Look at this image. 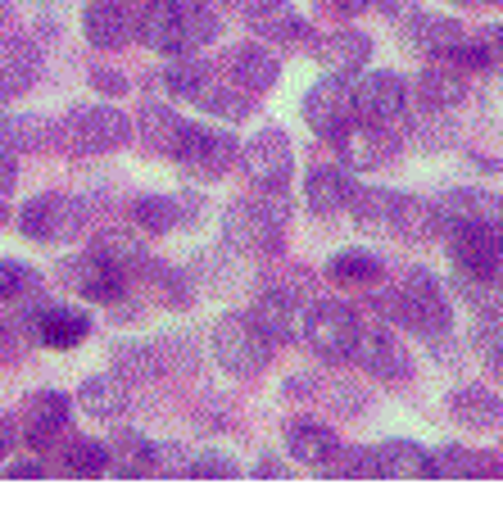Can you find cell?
Listing matches in <instances>:
<instances>
[{"label":"cell","mask_w":503,"mask_h":512,"mask_svg":"<svg viewBox=\"0 0 503 512\" xmlns=\"http://www.w3.org/2000/svg\"><path fill=\"white\" fill-rule=\"evenodd\" d=\"M304 123L322 136V141H336L349 123H354V87H349L340 73L313 82L304 91Z\"/></svg>","instance_id":"obj_10"},{"label":"cell","mask_w":503,"mask_h":512,"mask_svg":"<svg viewBox=\"0 0 503 512\" xmlns=\"http://www.w3.org/2000/svg\"><path fill=\"white\" fill-rule=\"evenodd\" d=\"M377 458V476H431V454L413 440H386L372 449Z\"/></svg>","instance_id":"obj_40"},{"label":"cell","mask_w":503,"mask_h":512,"mask_svg":"<svg viewBox=\"0 0 503 512\" xmlns=\"http://www.w3.org/2000/svg\"><path fill=\"white\" fill-rule=\"evenodd\" d=\"M132 141V118L114 105H78L64 118V145L73 155H109Z\"/></svg>","instance_id":"obj_4"},{"label":"cell","mask_w":503,"mask_h":512,"mask_svg":"<svg viewBox=\"0 0 503 512\" xmlns=\"http://www.w3.org/2000/svg\"><path fill=\"white\" fill-rule=\"evenodd\" d=\"M136 37L159 55H191L195 32H191V5H173V0H146V10L136 14Z\"/></svg>","instance_id":"obj_8"},{"label":"cell","mask_w":503,"mask_h":512,"mask_svg":"<svg viewBox=\"0 0 503 512\" xmlns=\"http://www.w3.org/2000/svg\"><path fill=\"white\" fill-rule=\"evenodd\" d=\"M336 141H340V155H345V164L354 168V173H377V168H386L399 150L395 132H390V127H377V123H349Z\"/></svg>","instance_id":"obj_16"},{"label":"cell","mask_w":503,"mask_h":512,"mask_svg":"<svg viewBox=\"0 0 503 512\" xmlns=\"http://www.w3.org/2000/svg\"><path fill=\"white\" fill-rule=\"evenodd\" d=\"M372 10H381L386 19H413L417 0H372Z\"/></svg>","instance_id":"obj_53"},{"label":"cell","mask_w":503,"mask_h":512,"mask_svg":"<svg viewBox=\"0 0 503 512\" xmlns=\"http://www.w3.org/2000/svg\"><path fill=\"white\" fill-rule=\"evenodd\" d=\"M55 141V123L37 114H0V150L10 155H28V150H46Z\"/></svg>","instance_id":"obj_32"},{"label":"cell","mask_w":503,"mask_h":512,"mask_svg":"<svg viewBox=\"0 0 503 512\" xmlns=\"http://www.w3.org/2000/svg\"><path fill=\"white\" fill-rule=\"evenodd\" d=\"M91 250H96L100 259H105L109 268H114L123 281H136V277H141V272H146V263H150L146 245L136 241L132 232H105L96 245H91Z\"/></svg>","instance_id":"obj_35"},{"label":"cell","mask_w":503,"mask_h":512,"mask_svg":"<svg viewBox=\"0 0 503 512\" xmlns=\"http://www.w3.org/2000/svg\"><path fill=\"white\" fill-rule=\"evenodd\" d=\"M327 272H331V281H340V286H377L386 268H381V259L368 250H340L336 259L327 263Z\"/></svg>","instance_id":"obj_44"},{"label":"cell","mask_w":503,"mask_h":512,"mask_svg":"<svg viewBox=\"0 0 503 512\" xmlns=\"http://www.w3.org/2000/svg\"><path fill=\"white\" fill-rule=\"evenodd\" d=\"M141 141H146V150H155V155H173L177 150V136H182V118L173 114V109L164 105V100H146V109H141Z\"/></svg>","instance_id":"obj_39"},{"label":"cell","mask_w":503,"mask_h":512,"mask_svg":"<svg viewBox=\"0 0 503 512\" xmlns=\"http://www.w3.org/2000/svg\"><path fill=\"white\" fill-rule=\"evenodd\" d=\"M431 476H503V458L485 449L449 445L431 454Z\"/></svg>","instance_id":"obj_33"},{"label":"cell","mask_w":503,"mask_h":512,"mask_svg":"<svg viewBox=\"0 0 503 512\" xmlns=\"http://www.w3.org/2000/svg\"><path fill=\"white\" fill-rule=\"evenodd\" d=\"M32 290H41V277L28 263L0 259V304H19V300H28Z\"/></svg>","instance_id":"obj_46"},{"label":"cell","mask_w":503,"mask_h":512,"mask_svg":"<svg viewBox=\"0 0 503 512\" xmlns=\"http://www.w3.org/2000/svg\"><path fill=\"white\" fill-rule=\"evenodd\" d=\"M64 467L78 476H105L109 472V445L96 435H73L64 449Z\"/></svg>","instance_id":"obj_45"},{"label":"cell","mask_w":503,"mask_h":512,"mask_svg":"<svg viewBox=\"0 0 503 512\" xmlns=\"http://www.w3.org/2000/svg\"><path fill=\"white\" fill-rule=\"evenodd\" d=\"M436 213H440V236L449 227H494V232H503V195H490L481 186L445 191L436 200Z\"/></svg>","instance_id":"obj_12"},{"label":"cell","mask_w":503,"mask_h":512,"mask_svg":"<svg viewBox=\"0 0 503 512\" xmlns=\"http://www.w3.org/2000/svg\"><path fill=\"white\" fill-rule=\"evenodd\" d=\"M354 358L363 363V372L377 381H408L413 377V354H408L404 345H399L395 331L386 327H368V331H358V345H354Z\"/></svg>","instance_id":"obj_13"},{"label":"cell","mask_w":503,"mask_h":512,"mask_svg":"<svg viewBox=\"0 0 503 512\" xmlns=\"http://www.w3.org/2000/svg\"><path fill=\"white\" fill-rule=\"evenodd\" d=\"M454 5H481V0H454Z\"/></svg>","instance_id":"obj_62"},{"label":"cell","mask_w":503,"mask_h":512,"mask_svg":"<svg viewBox=\"0 0 503 512\" xmlns=\"http://www.w3.org/2000/svg\"><path fill=\"white\" fill-rule=\"evenodd\" d=\"M254 476H272V481H277V476H291V467L281 463L277 454H263L259 463H254Z\"/></svg>","instance_id":"obj_58"},{"label":"cell","mask_w":503,"mask_h":512,"mask_svg":"<svg viewBox=\"0 0 503 512\" xmlns=\"http://www.w3.org/2000/svg\"><path fill=\"white\" fill-rule=\"evenodd\" d=\"M313 50H318V59L331 68V73L349 78V73H363V64L372 59V37L345 28V32H331V37H322Z\"/></svg>","instance_id":"obj_30"},{"label":"cell","mask_w":503,"mask_h":512,"mask_svg":"<svg viewBox=\"0 0 503 512\" xmlns=\"http://www.w3.org/2000/svg\"><path fill=\"white\" fill-rule=\"evenodd\" d=\"M32 336L46 349H73L91 336V313L73 309V304H46L37 313V322H32Z\"/></svg>","instance_id":"obj_20"},{"label":"cell","mask_w":503,"mask_h":512,"mask_svg":"<svg viewBox=\"0 0 503 512\" xmlns=\"http://www.w3.org/2000/svg\"><path fill=\"white\" fill-rule=\"evenodd\" d=\"M14 182H19V164H14L10 150H0V195H10Z\"/></svg>","instance_id":"obj_56"},{"label":"cell","mask_w":503,"mask_h":512,"mask_svg":"<svg viewBox=\"0 0 503 512\" xmlns=\"http://www.w3.org/2000/svg\"><path fill=\"white\" fill-rule=\"evenodd\" d=\"M286 449H291V458L304 463V467H327L331 458H336L340 440L331 435L327 422H309V417H300V422L286 426Z\"/></svg>","instance_id":"obj_27"},{"label":"cell","mask_w":503,"mask_h":512,"mask_svg":"<svg viewBox=\"0 0 503 512\" xmlns=\"http://www.w3.org/2000/svg\"><path fill=\"white\" fill-rule=\"evenodd\" d=\"M41 55L23 37H0V100H19L37 87Z\"/></svg>","instance_id":"obj_19"},{"label":"cell","mask_w":503,"mask_h":512,"mask_svg":"<svg viewBox=\"0 0 503 512\" xmlns=\"http://www.w3.org/2000/svg\"><path fill=\"white\" fill-rule=\"evenodd\" d=\"M417 96H422V105L431 109V114H445V109L463 105L467 73L454 64V59H431V68L417 78Z\"/></svg>","instance_id":"obj_24"},{"label":"cell","mask_w":503,"mask_h":512,"mask_svg":"<svg viewBox=\"0 0 503 512\" xmlns=\"http://www.w3.org/2000/svg\"><path fill=\"white\" fill-rule=\"evenodd\" d=\"M10 14H14V10H10V0H0V28L10 23Z\"/></svg>","instance_id":"obj_59"},{"label":"cell","mask_w":503,"mask_h":512,"mask_svg":"<svg viewBox=\"0 0 503 512\" xmlns=\"http://www.w3.org/2000/svg\"><path fill=\"white\" fill-rule=\"evenodd\" d=\"M227 73H232L236 87H245L250 96H263V91L277 87V55H272L263 41H245V46H236L232 55H227Z\"/></svg>","instance_id":"obj_21"},{"label":"cell","mask_w":503,"mask_h":512,"mask_svg":"<svg viewBox=\"0 0 503 512\" xmlns=\"http://www.w3.org/2000/svg\"><path fill=\"white\" fill-rule=\"evenodd\" d=\"M87 227V204L68 195H37L19 209V232L37 245H64Z\"/></svg>","instance_id":"obj_6"},{"label":"cell","mask_w":503,"mask_h":512,"mask_svg":"<svg viewBox=\"0 0 503 512\" xmlns=\"http://www.w3.org/2000/svg\"><path fill=\"white\" fill-rule=\"evenodd\" d=\"M195 105L204 109V114H213V118H227V123H241V118H250V109H254V96L245 87H236L232 78H213L209 87L200 91V100Z\"/></svg>","instance_id":"obj_41"},{"label":"cell","mask_w":503,"mask_h":512,"mask_svg":"<svg viewBox=\"0 0 503 512\" xmlns=\"http://www.w3.org/2000/svg\"><path fill=\"white\" fill-rule=\"evenodd\" d=\"M476 46H481L485 55V68H503V23H485L481 32H476Z\"/></svg>","instance_id":"obj_50"},{"label":"cell","mask_w":503,"mask_h":512,"mask_svg":"<svg viewBox=\"0 0 503 512\" xmlns=\"http://www.w3.org/2000/svg\"><path fill=\"white\" fill-rule=\"evenodd\" d=\"M327 467H331V476H377L372 449H336V458Z\"/></svg>","instance_id":"obj_48"},{"label":"cell","mask_w":503,"mask_h":512,"mask_svg":"<svg viewBox=\"0 0 503 512\" xmlns=\"http://www.w3.org/2000/svg\"><path fill=\"white\" fill-rule=\"evenodd\" d=\"M241 155V141H236L227 127H209V123H186L177 136L173 159L195 177V182H209V177H223L227 168Z\"/></svg>","instance_id":"obj_5"},{"label":"cell","mask_w":503,"mask_h":512,"mask_svg":"<svg viewBox=\"0 0 503 512\" xmlns=\"http://www.w3.org/2000/svg\"><path fill=\"white\" fill-rule=\"evenodd\" d=\"M399 241H436L440 236V213L431 200H417V195H399L395 204V232Z\"/></svg>","instance_id":"obj_37"},{"label":"cell","mask_w":503,"mask_h":512,"mask_svg":"<svg viewBox=\"0 0 503 512\" xmlns=\"http://www.w3.org/2000/svg\"><path fill=\"white\" fill-rule=\"evenodd\" d=\"M213 358H218V368H223L227 377L250 381L268 368L272 340L254 327L250 313H227V318H218V327H213Z\"/></svg>","instance_id":"obj_3"},{"label":"cell","mask_w":503,"mask_h":512,"mask_svg":"<svg viewBox=\"0 0 503 512\" xmlns=\"http://www.w3.org/2000/svg\"><path fill=\"white\" fill-rule=\"evenodd\" d=\"M5 218H10V204H5V195H0V227H5Z\"/></svg>","instance_id":"obj_60"},{"label":"cell","mask_w":503,"mask_h":512,"mask_svg":"<svg viewBox=\"0 0 503 512\" xmlns=\"http://www.w3.org/2000/svg\"><path fill=\"white\" fill-rule=\"evenodd\" d=\"M395 204H399V195L386 191V186H354L349 209H354V223L363 227V232L390 236L395 232Z\"/></svg>","instance_id":"obj_31"},{"label":"cell","mask_w":503,"mask_h":512,"mask_svg":"<svg viewBox=\"0 0 503 512\" xmlns=\"http://www.w3.org/2000/svg\"><path fill=\"white\" fill-rule=\"evenodd\" d=\"M191 454L182 445H155V476H186Z\"/></svg>","instance_id":"obj_49"},{"label":"cell","mask_w":503,"mask_h":512,"mask_svg":"<svg viewBox=\"0 0 503 512\" xmlns=\"http://www.w3.org/2000/svg\"><path fill=\"white\" fill-rule=\"evenodd\" d=\"M218 5H232V10H241V14H245V19H259V14L277 10L281 0H218Z\"/></svg>","instance_id":"obj_54"},{"label":"cell","mask_w":503,"mask_h":512,"mask_svg":"<svg viewBox=\"0 0 503 512\" xmlns=\"http://www.w3.org/2000/svg\"><path fill=\"white\" fill-rule=\"evenodd\" d=\"M499 5H503V0H499Z\"/></svg>","instance_id":"obj_63"},{"label":"cell","mask_w":503,"mask_h":512,"mask_svg":"<svg viewBox=\"0 0 503 512\" xmlns=\"http://www.w3.org/2000/svg\"><path fill=\"white\" fill-rule=\"evenodd\" d=\"M91 87L105 91V96H123L127 78H123V73H114V68H91Z\"/></svg>","instance_id":"obj_52"},{"label":"cell","mask_w":503,"mask_h":512,"mask_svg":"<svg viewBox=\"0 0 503 512\" xmlns=\"http://www.w3.org/2000/svg\"><path fill=\"white\" fill-rule=\"evenodd\" d=\"M132 223L141 227V232H150V236L173 232L177 223H186L182 200H173V195H141V200L132 204Z\"/></svg>","instance_id":"obj_43"},{"label":"cell","mask_w":503,"mask_h":512,"mask_svg":"<svg viewBox=\"0 0 503 512\" xmlns=\"http://www.w3.org/2000/svg\"><path fill=\"white\" fill-rule=\"evenodd\" d=\"M5 476H14V481H32V476H46V463L41 458H5Z\"/></svg>","instance_id":"obj_51"},{"label":"cell","mask_w":503,"mask_h":512,"mask_svg":"<svg viewBox=\"0 0 503 512\" xmlns=\"http://www.w3.org/2000/svg\"><path fill=\"white\" fill-rule=\"evenodd\" d=\"M381 309H386L404 331L422 336L431 349L445 345L449 331H454L449 295H445V286H440L436 272H426V268H413V272H408V277L399 281L395 295H390V300H381Z\"/></svg>","instance_id":"obj_2"},{"label":"cell","mask_w":503,"mask_h":512,"mask_svg":"<svg viewBox=\"0 0 503 512\" xmlns=\"http://www.w3.org/2000/svg\"><path fill=\"white\" fill-rule=\"evenodd\" d=\"M449 417L458 426H467V431H485V426L503 422V399L490 386H458L449 395Z\"/></svg>","instance_id":"obj_28"},{"label":"cell","mask_w":503,"mask_h":512,"mask_svg":"<svg viewBox=\"0 0 503 512\" xmlns=\"http://www.w3.org/2000/svg\"><path fill=\"white\" fill-rule=\"evenodd\" d=\"M236 164L245 168V177L259 186H286L295 173V150H291V136L277 132V127H263L254 132L250 141H241V155Z\"/></svg>","instance_id":"obj_9"},{"label":"cell","mask_w":503,"mask_h":512,"mask_svg":"<svg viewBox=\"0 0 503 512\" xmlns=\"http://www.w3.org/2000/svg\"><path fill=\"white\" fill-rule=\"evenodd\" d=\"M291 223V195L286 186H259L254 200H232L223 213V236L241 254H272L286 241Z\"/></svg>","instance_id":"obj_1"},{"label":"cell","mask_w":503,"mask_h":512,"mask_svg":"<svg viewBox=\"0 0 503 512\" xmlns=\"http://www.w3.org/2000/svg\"><path fill=\"white\" fill-rule=\"evenodd\" d=\"M408 114V87L399 82V73H363L354 82V118L358 123L395 127Z\"/></svg>","instance_id":"obj_11"},{"label":"cell","mask_w":503,"mask_h":512,"mask_svg":"<svg viewBox=\"0 0 503 512\" xmlns=\"http://www.w3.org/2000/svg\"><path fill=\"white\" fill-rule=\"evenodd\" d=\"M114 363L118 372H132V377H159L168 368V349L164 340H118Z\"/></svg>","instance_id":"obj_42"},{"label":"cell","mask_w":503,"mask_h":512,"mask_svg":"<svg viewBox=\"0 0 503 512\" xmlns=\"http://www.w3.org/2000/svg\"><path fill=\"white\" fill-rule=\"evenodd\" d=\"M250 322L272 345L304 340V309H300V300H295V290H263V295H254Z\"/></svg>","instance_id":"obj_15"},{"label":"cell","mask_w":503,"mask_h":512,"mask_svg":"<svg viewBox=\"0 0 503 512\" xmlns=\"http://www.w3.org/2000/svg\"><path fill=\"white\" fill-rule=\"evenodd\" d=\"M82 37L96 50H118L136 37V19L127 10V0H91L82 10Z\"/></svg>","instance_id":"obj_17"},{"label":"cell","mask_w":503,"mask_h":512,"mask_svg":"<svg viewBox=\"0 0 503 512\" xmlns=\"http://www.w3.org/2000/svg\"><path fill=\"white\" fill-rule=\"evenodd\" d=\"M250 23H254L259 37H268L272 46H281V50H313V28L300 19V14L286 10V5L259 14V19H250Z\"/></svg>","instance_id":"obj_36"},{"label":"cell","mask_w":503,"mask_h":512,"mask_svg":"<svg viewBox=\"0 0 503 512\" xmlns=\"http://www.w3.org/2000/svg\"><path fill=\"white\" fill-rule=\"evenodd\" d=\"M358 313L349 304H313L304 313V345L313 349L318 358L327 363H340V358H354V345H358Z\"/></svg>","instance_id":"obj_7"},{"label":"cell","mask_w":503,"mask_h":512,"mask_svg":"<svg viewBox=\"0 0 503 512\" xmlns=\"http://www.w3.org/2000/svg\"><path fill=\"white\" fill-rule=\"evenodd\" d=\"M322 10H336V14H345V19H354V14H363V10H372V0H318Z\"/></svg>","instance_id":"obj_57"},{"label":"cell","mask_w":503,"mask_h":512,"mask_svg":"<svg viewBox=\"0 0 503 512\" xmlns=\"http://www.w3.org/2000/svg\"><path fill=\"white\" fill-rule=\"evenodd\" d=\"M218 78L204 59H191V55H173V64L168 68H159V87L168 91V96H177V100H200V91L209 87V82Z\"/></svg>","instance_id":"obj_34"},{"label":"cell","mask_w":503,"mask_h":512,"mask_svg":"<svg viewBox=\"0 0 503 512\" xmlns=\"http://www.w3.org/2000/svg\"><path fill=\"white\" fill-rule=\"evenodd\" d=\"M109 467L118 476H155V445L141 431H118L109 440Z\"/></svg>","instance_id":"obj_38"},{"label":"cell","mask_w":503,"mask_h":512,"mask_svg":"<svg viewBox=\"0 0 503 512\" xmlns=\"http://www.w3.org/2000/svg\"><path fill=\"white\" fill-rule=\"evenodd\" d=\"M14 445H19V422H14V417H0V463L14 454Z\"/></svg>","instance_id":"obj_55"},{"label":"cell","mask_w":503,"mask_h":512,"mask_svg":"<svg viewBox=\"0 0 503 512\" xmlns=\"http://www.w3.org/2000/svg\"><path fill=\"white\" fill-rule=\"evenodd\" d=\"M173 5H204V0H173Z\"/></svg>","instance_id":"obj_61"},{"label":"cell","mask_w":503,"mask_h":512,"mask_svg":"<svg viewBox=\"0 0 503 512\" xmlns=\"http://www.w3.org/2000/svg\"><path fill=\"white\" fill-rule=\"evenodd\" d=\"M445 236H449L454 268H467V272L503 268V232H494V227H449Z\"/></svg>","instance_id":"obj_18"},{"label":"cell","mask_w":503,"mask_h":512,"mask_svg":"<svg viewBox=\"0 0 503 512\" xmlns=\"http://www.w3.org/2000/svg\"><path fill=\"white\" fill-rule=\"evenodd\" d=\"M454 290L476 318H503V268L499 272L454 268Z\"/></svg>","instance_id":"obj_29"},{"label":"cell","mask_w":503,"mask_h":512,"mask_svg":"<svg viewBox=\"0 0 503 512\" xmlns=\"http://www.w3.org/2000/svg\"><path fill=\"white\" fill-rule=\"evenodd\" d=\"M68 417H73V404H68L64 390H37V395H28V440L32 445H50L55 435L68 431Z\"/></svg>","instance_id":"obj_26"},{"label":"cell","mask_w":503,"mask_h":512,"mask_svg":"<svg viewBox=\"0 0 503 512\" xmlns=\"http://www.w3.org/2000/svg\"><path fill=\"white\" fill-rule=\"evenodd\" d=\"M78 399H82V413L96 417V422H118V417L132 408V390H127V381L118 377V372H105V377L82 381Z\"/></svg>","instance_id":"obj_25"},{"label":"cell","mask_w":503,"mask_h":512,"mask_svg":"<svg viewBox=\"0 0 503 512\" xmlns=\"http://www.w3.org/2000/svg\"><path fill=\"white\" fill-rule=\"evenodd\" d=\"M59 277H64V286L73 290V295H82V300H91V304H114V300H123V290H127V281L118 277L96 250L64 259Z\"/></svg>","instance_id":"obj_14"},{"label":"cell","mask_w":503,"mask_h":512,"mask_svg":"<svg viewBox=\"0 0 503 512\" xmlns=\"http://www.w3.org/2000/svg\"><path fill=\"white\" fill-rule=\"evenodd\" d=\"M186 476H200V481H232L241 476V463L232 454H218V449H204V454H191V467Z\"/></svg>","instance_id":"obj_47"},{"label":"cell","mask_w":503,"mask_h":512,"mask_svg":"<svg viewBox=\"0 0 503 512\" xmlns=\"http://www.w3.org/2000/svg\"><path fill=\"white\" fill-rule=\"evenodd\" d=\"M354 177L345 173V168L336 164H318L309 168V177H304V200H309V209L318 213V218H331V213L349 209V200H354Z\"/></svg>","instance_id":"obj_22"},{"label":"cell","mask_w":503,"mask_h":512,"mask_svg":"<svg viewBox=\"0 0 503 512\" xmlns=\"http://www.w3.org/2000/svg\"><path fill=\"white\" fill-rule=\"evenodd\" d=\"M408 46L431 59H454L467 46V28L454 19H436V14H413L408 19Z\"/></svg>","instance_id":"obj_23"}]
</instances>
